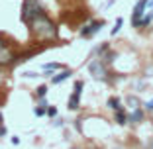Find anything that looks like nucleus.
I'll list each match as a JSON object with an SVG mask.
<instances>
[{"label": "nucleus", "instance_id": "obj_1", "mask_svg": "<svg viewBox=\"0 0 153 149\" xmlns=\"http://www.w3.org/2000/svg\"><path fill=\"white\" fill-rule=\"evenodd\" d=\"M30 27H32V33L37 37L39 41H45V39H53L57 37V27L55 24L51 22L45 14H39L30 22Z\"/></svg>", "mask_w": 153, "mask_h": 149}, {"label": "nucleus", "instance_id": "obj_2", "mask_svg": "<svg viewBox=\"0 0 153 149\" xmlns=\"http://www.w3.org/2000/svg\"><path fill=\"white\" fill-rule=\"evenodd\" d=\"M39 14H43V6H41L39 0H24V6H22V20L24 22L30 24Z\"/></svg>", "mask_w": 153, "mask_h": 149}, {"label": "nucleus", "instance_id": "obj_3", "mask_svg": "<svg viewBox=\"0 0 153 149\" xmlns=\"http://www.w3.org/2000/svg\"><path fill=\"white\" fill-rule=\"evenodd\" d=\"M88 71L92 73V77L98 79V81H104L106 75H108V73H106V67H104V61H100V59H92V61H90Z\"/></svg>", "mask_w": 153, "mask_h": 149}, {"label": "nucleus", "instance_id": "obj_4", "mask_svg": "<svg viewBox=\"0 0 153 149\" xmlns=\"http://www.w3.org/2000/svg\"><path fill=\"white\" fill-rule=\"evenodd\" d=\"M10 63H14V53L8 43L0 37V67L2 65H10Z\"/></svg>", "mask_w": 153, "mask_h": 149}, {"label": "nucleus", "instance_id": "obj_5", "mask_svg": "<svg viewBox=\"0 0 153 149\" xmlns=\"http://www.w3.org/2000/svg\"><path fill=\"white\" fill-rule=\"evenodd\" d=\"M102 26H104L102 20H94V22L86 24L85 27H81V36H82V37H86V39H90L92 36H96V33L100 32V27H102Z\"/></svg>", "mask_w": 153, "mask_h": 149}, {"label": "nucleus", "instance_id": "obj_6", "mask_svg": "<svg viewBox=\"0 0 153 149\" xmlns=\"http://www.w3.org/2000/svg\"><path fill=\"white\" fill-rule=\"evenodd\" d=\"M82 86H85V82H82V81H76V82H75L73 94H71V98H69V108H71V110H76V108H79L81 94H82Z\"/></svg>", "mask_w": 153, "mask_h": 149}, {"label": "nucleus", "instance_id": "obj_7", "mask_svg": "<svg viewBox=\"0 0 153 149\" xmlns=\"http://www.w3.org/2000/svg\"><path fill=\"white\" fill-rule=\"evenodd\" d=\"M145 6H147V0H140L137 4H135L134 8V16H131V22H134V26L137 27L141 22V18H143V14H145Z\"/></svg>", "mask_w": 153, "mask_h": 149}, {"label": "nucleus", "instance_id": "obj_8", "mask_svg": "<svg viewBox=\"0 0 153 149\" xmlns=\"http://www.w3.org/2000/svg\"><path fill=\"white\" fill-rule=\"evenodd\" d=\"M73 73L69 71V69H63V71L59 73V75H55L53 79H51V82H53V85H59V82H63V81H67L69 77H71Z\"/></svg>", "mask_w": 153, "mask_h": 149}, {"label": "nucleus", "instance_id": "obj_9", "mask_svg": "<svg viewBox=\"0 0 153 149\" xmlns=\"http://www.w3.org/2000/svg\"><path fill=\"white\" fill-rule=\"evenodd\" d=\"M128 120H130V122H134V124H140L141 120H143V110H140V108H135L134 112H131L130 116H128Z\"/></svg>", "mask_w": 153, "mask_h": 149}, {"label": "nucleus", "instance_id": "obj_10", "mask_svg": "<svg viewBox=\"0 0 153 149\" xmlns=\"http://www.w3.org/2000/svg\"><path fill=\"white\" fill-rule=\"evenodd\" d=\"M116 122L118 124H122V126H124V124L128 122V116H126V112H124V110H116Z\"/></svg>", "mask_w": 153, "mask_h": 149}, {"label": "nucleus", "instance_id": "obj_11", "mask_svg": "<svg viewBox=\"0 0 153 149\" xmlns=\"http://www.w3.org/2000/svg\"><path fill=\"white\" fill-rule=\"evenodd\" d=\"M57 69H61V65H59V63H47V65H43V73H45V75H51V71H57Z\"/></svg>", "mask_w": 153, "mask_h": 149}, {"label": "nucleus", "instance_id": "obj_12", "mask_svg": "<svg viewBox=\"0 0 153 149\" xmlns=\"http://www.w3.org/2000/svg\"><path fill=\"white\" fill-rule=\"evenodd\" d=\"M108 106L112 110H120L122 108V106H120V100H118V98H108Z\"/></svg>", "mask_w": 153, "mask_h": 149}, {"label": "nucleus", "instance_id": "obj_13", "mask_svg": "<svg viewBox=\"0 0 153 149\" xmlns=\"http://www.w3.org/2000/svg\"><path fill=\"white\" fill-rule=\"evenodd\" d=\"M47 90H49V88H47V85H41V86H37V96H39V98L47 96Z\"/></svg>", "mask_w": 153, "mask_h": 149}, {"label": "nucleus", "instance_id": "obj_14", "mask_svg": "<svg viewBox=\"0 0 153 149\" xmlns=\"http://www.w3.org/2000/svg\"><path fill=\"white\" fill-rule=\"evenodd\" d=\"M122 24H124V20H122V18H118V20H116V24H114V27H112V36H116V33L120 32Z\"/></svg>", "mask_w": 153, "mask_h": 149}, {"label": "nucleus", "instance_id": "obj_15", "mask_svg": "<svg viewBox=\"0 0 153 149\" xmlns=\"http://www.w3.org/2000/svg\"><path fill=\"white\" fill-rule=\"evenodd\" d=\"M45 114H47V110H45V108H41V106H37V108H36V116H45Z\"/></svg>", "mask_w": 153, "mask_h": 149}, {"label": "nucleus", "instance_id": "obj_16", "mask_svg": "<svg viewBox=\"0 0 153 149\" xmlns=\"http://www.w3.org/2000/svg\"><path fill=\"white\" fill-rule=\"evenodd\" d=\"M55 114H57V108H53V106H51V108H47V116H51V118H53Z\"/></svg>", "mask_w": 153, "mask_h": 149}, {"label": "nucleus", "instance_id": "obj_17", "mask_svg": "<svg viewBox=\"0 0 153 149\" xmlns=\"http://www.w3.org/2000/svg\"><path fill=\"white\" fill-rule=\"evenodd\" d=\"M39 106H41V108H45V110L49 108V104H47V100H45V98H41V100H39Z\"/></svg>", "mask_w": 153, "mask_h": 149}, {"label": "nucleus", "instance_id": "obj_18", "mask_svg": "<svg viewBox=\"0 0 153 149\" xmlns=\"http://www.w3.org/2000/svg\"><path fill=\"white\" fill-rule=\"evenodd\" d=\"M2 136H6V128H4V124H0V137Z\"/></svg>", "mask_w": 153, "mask_h": 149}, {"label": "nucleus", "instance_id": "obj_19", "mask_svg": "<svg viewBox=\"0 0 153 149\" xmlns=\"http://www.w3.org/2000/svg\"><path fill=\"white\" fill-rule=\"evenodd\" d=\"M10 141H12V145H18V143H20V137H16V136H14Z\"/></svg>", "mask_w": 153, "mask_h": 149}, {"label": "nucleus", "instance_id": "obj_20", "mask_svg": "<svg viewBox=\"0 0 153 149\" xmlns=\"http://www.w3.org/2000/svg\"><path fill=\"white\" fill-rule=\"evenodd\" d=\"M145 108H147V110H153V98L147 102V106H145Z\"/></svg>", "mask_w": 153, "mask_h": 149}, {"label": "nucleus", "instance_id": "obj_21", "mask_svg": "<svg viewBox=\"0 0 153 149\" xmlns=\"http://www.w3.org/2000/svg\"><path fill=\"white\" fill-rule=\"evenodd\" d=\"M2 120H4V116H2V112H0V124H2Z\"/></svg>", "mask_w": 153, "mask_h": 149}]
</instances>
